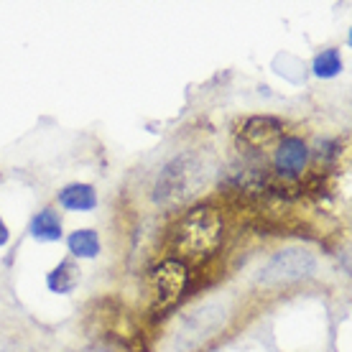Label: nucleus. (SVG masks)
<instances>
[{
  "label": "nucleus",
  "instance_id": "obj_1",
  "mask_svg": "<svg viewBox=\"0 0 352 352\" xmlns=\"http://www.w3.org/2000/svg\"><path fill=\"white\" fill-rule=\"evenodd\" d=\"M225 238L222 214L210 204H199L186 212L171 230V250L189 263L210 261Z\"/></svg>",
  "mask_w": 352,
  "mask_h": 352
},
{
  "label": "nucleus",
  "instance_id": "obj_2",
  "mask_svg": "<svg viewBox=\"0 0 352 352\" xmlns=\"http://www.w3.org/2000/svg\"><path fill=\"white\" fill-rule=\"evenodd\" d=\"M207 176L210 171H207L202 156L194 151H186L161 168L156 186H153V202L161 204L164 210H176L182 204L192 202L204 189Z\"/></svg>",
  "mask_w": 352,
  "mask_h": 352
},
{
  "label": "nucleus",
  "instance_id": "obj_3",
  "mask_svg": "<svg viewBox=\"0 0 352 352\" xmlns=\"http://www.w3.org/2000/svg\"><path fill=\"white\" fill-rule=\"evenodd\" d=\"M95 327V332L105 340H113L115 344H120L128 352H148L146 342H143L141 327L133 322L128 314V309L123 304H118L113 299L97 301L95 309L89 311V327Z\"/></svg>",
  "mask_w": 352,
  "mask_h": 352
},
{
  "label": "nucleus",
  "instance_id": "obj_4",
  "mask_svg": "<svg viewBox=\"0 0 352 352\" xmlns=\"http://www.w3.org/2000/svg\"><path fill=\"white\" fill-rule=\"evenodd\" d=\"M186 286H189V271L182 261H164L161 265H156L148 276L151 311L164 314L176 307V301L184 296Z\"/></svg>",
  "mask_w": 352,
  "mask_h": 352
},
{
  "label": "nucleus",
  "instance_id": "obj_5",
  "mask_svg": "<svg viewBox=\"0 0 352 352\" xmlns=\"http://www.w3.org/2000/svg\"><path fill=\"white\" fill-rule=\"evenodd\" d=\"M317 271V258L304 248H286L263 265V271L258 276L261 286H286V283L301 281Z\"/></svg>",
  "mask_w": 352,
  "mask_h": 352
},
{
  "label": "nucleus",
  "instance_id": "obj_6",
  "mask_svg": "<svg viewBox=\"0 0 352 352\" xmlns=\"http://www.w3.org/2000/svg\"><path fill=\"white\" fill-rule=\"evenodd\" d=\"M283 131V123L278 118L271 115H256V118H248L243 128L238 131L240 146H245V151H258L273 143Z\"/></svg>",
  "mask_w": 352,
  "mask_h": 352
},
{
  "label": "nucleus",
  "instance_id": "obj_7",
  "mask_svg": "<svg viewBox=\"0 0 352 352\" xmlns=\"http://www.w3.org/2000/svg\"><path fill=\"white\" fill-rule=\"evenodd\" d=\"M307 161H309L307 143L301 141V138H296V135L281 138V143L276 146V153H273V166H276V171L281 176H289V179L299 176L304 171V166H307Z\"/></svg>",
  "mask_w": 352,
  "mask_h": 352
},
{
  "label": "nucleus",
  "instance_id": "obj_8",
  "mask_svg": "<svg viewBox=\"0 0 352 352\" xmlns=\"http://www.w3.org/2000/svg\"><path fill=\"white\" fill-rule=\"evenodd\" d=\"M222 322H225V309L222 307L210 304V307L199 309L184 322V329L179 332V342H199L204 337H210Z\"/></svg>",
  "mask_w": 352,
  "mask_h": 352
},
{
  "label": "nucleus",
  "instance_id": "obj_9",
  "mask_svg": "<svg viewBox=\"0 0 352 352\" xmlns=\"http://www.w3.org/2000/svg\"><path fill=\"white\" fill-rule=\"evenodd\" d=\"M59 204L69 212H92L97 207V192L89 184H69L59 192Z\"/></svg>",
  "mask_w": 352,
  "mask_h": 352
},
{
  "label": "nucleus",
  "instance_id": "obj_10",
  "mask_svg": "<svg viewBox=\"0 0 352 352\" xmlns=\"http://www.w3.org/2000/svg\"><path fill=\"white\" fill-rule=\"evenodd\" d=\"M80 278H82L80 265L72 263V261H62V263L49 273L46 286H49V291H54V294H72V291L80 286Z\"/></svg>",
  "mask_w": 352,
  "mask_h": 352
},
{
  "label": "nucleus",
  "instance_id": "obj_11",
  "mask_svg": "<svg viewBox=\"0 0 352 352\" xmlns=\"http://www.w3.org/2000/svg\"><path fill=\"white\" fill-rule=\"evenodd\" d=\"M31 235L38 243H56L62 240V217L54 210H41L31 220Z\"/></svg>",
  "mask_w": 352,
  "mask_h": 352
},
{
  "label": "nucleus",
  "instance_id": "obj_12",
  "mask_svg": "<svg viewBox=\"0 0 352 352\" xmlns=\"http://www.w3.org/2000/svg\"><path fill=\"white\" fill-rule=\"evenodd\" d=\"M67 243H69V253L77 258H95L100 253V238L95 230H74Z\"/></svg>",
  "mask_w": 352,
  "mask_h": 352
},
{
  "label": "nucleus",
  "instance_id": "obj_13",
  "mask_svg": "<svg viewBox=\"0 0 352 352\" xmlns=\"http://www.w3.org/2000/svg\"><path fill=\"white\" fill-rule=\"evenodd\" d=\"M311 69H314V74H317L319 80H332V77H337L342 72V56H340L337 49H327V52L317 54Z\"/></svg>",
  "mask_w": 352,
  "mask_h": 352
},
{
  "label": "nucleus",
  "instance_id": "obj_14",
  "mask_svg": "<svg viewBox=\"0 0 352 352\" xmlns=\"http://www.w3.org/2000/svg\"><path fill=\"white\" fill-rule=\"evenodd\" d=\"M8 240H10V232H8V228H6V222L0 220V248L8 245Z\"/></svg>",
  "mask_w": 352,
  "mask_h": 352
}]
</instances>
